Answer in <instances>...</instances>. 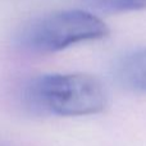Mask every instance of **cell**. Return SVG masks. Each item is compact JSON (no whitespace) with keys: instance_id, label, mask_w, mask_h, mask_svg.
<instances>
[{"instance_id":"6da1fadb","label":"cell","mask_w":146,"mask_h":146,"mask_svg":"<svg viewBox=\"0 0 146 146\" xmlns=\"http://www.w3.org/2000/svg\"><path fill=\"white\" fill-rule=\"evenodd\" d=\"M35 110L62 117L91 115L104 110L106 96L99 80L85 73L48 74L36 78L26 91Z\"/></svg>"},{"instance_id":"7a4b0ae2","label":"cell","mask_w":146,"mask_h":146,"mask_svg":"<svg viewBox=\"0 0 146 146\" xmlns=\"http://www.w3.org/2000/svg\"><path fill=\"white\" fill-rule=\"evenodd\" d=\"M109 28L105 22L85 10H64L44 15L19 31L17 45L33 54L60 51L74 44L105 37Z\"/></svg>"},{"instance_id":"3957f363","label":"cell","mask_w":146,"mask_h":146,"mask_svg":"<svg viewBox=\"0 0 146 146\" xmlns=\"http://www.w3.org/2000/svg\"><path fill=\"white\" fill-rule=\"evenodd\" d=\"M119 73L128 86L146 91V49L135 51L127 56L119 68Z\"/></svg>"},{"instance_id":"277c9868","label":"cell","mask_w":146,"mask_h":146,"mask_svg":"<svg viewBox=\"0 0 146 146\" xmlns=\"http://www.w3.org/2000/svg\"><path fill=\"white\" fill-rule=\"evenodd\" d=\"M92 5L109 13L137 12L146 9V0H91Z\"/></svg>"}]
</instances>
